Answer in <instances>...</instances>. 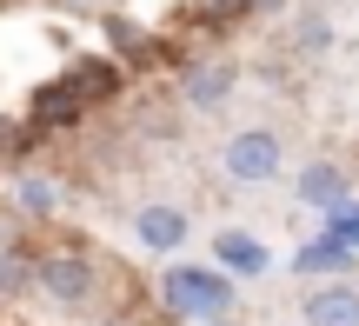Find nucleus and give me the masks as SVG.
<instances>
[{
	"label": "nucleus",
	"mask_w": 359,
	"mask_h": 326,
	"mask_svg": "<svg viewBox=\"0 0 359 326\" xmlns=\"http://www.w3.org/2000/svg\"><path fill=\"white\" fill-rule=\"evenodd\" d=\"M233 300H240V280L219 260L213 266H167V273H160V306H167L173 320H193V326L226 320Z\"/></svg>",
	"instance_id": "f257e3e1"
},
{
	"label": "nucleus",
	"mask_w": 359,
	"mask_h": 326,
	"mask_svg": "<svg viewBox=\"0 0 359 326\" xmlns=\"http://www.w3.org/2000/svg\"><path fill=\"white\" fill-rule=\"evenodd\" d=\"M40 293H47L60 313H80L100 293V253L87 240H60V247H40Z\"/></svg>",
	"instance_id": "f03ea898"
},
{
	"label": "nucleus",
	"mask_w": 359,
	"mask_h": 326,
	"mask_svg": "<svg viewBox=\"0 0 359 326\" xmlns=\"http://www.w3.org/2000/svg\"><path fill=\"white\" fill-rule=\"evenodd\" d=\"M280 160H286V147H280V133H273V127H246V133H233V140L219 147V173L240 180V186L280 180Z\"/></svg>",
	"instance_id": "7ed1b4c3"
},
{
	"label": "nucleus",
	"mask_w": 359,
	"mask_h": 326,
	"mask_svg": "<svg viewBox=\"0 0 359 326\" xmlns=\"http://www.w3.org/2000/svg\"><path fill=\"white\" fill-rule=\"evenodd\" d=\"M240 87V67L226 60V53H213V60H193L187 74H180V100L193 107V114H213L226 93Z\"/></svg>",
	"instance_id": "20e7f679"
},
{
	"label": "nucleus",
	"mask_w": 359,
	"mask_h": 326,
	"mask_svg": "<svg viewBox=\"0 0 359 326\" xmlns=\"http://www.w3.org/2000/svg\"><path fill=\"white\" fill-rule=\"evenodd\" d=\"M213 260L226 266L233 280H259V273H273V247L259 233H246V226H219L213 233Z\"/></svg>",
	"instance_id": "39448f33"
},
{
	"label": "nucleus",
	"mask_w": 359,
	"mask_h": 326,
	"mask_svg": "<svg viewBox=\"0 0 359 326\" xmlns=\"http://www.w3.org/2000/svg\"><path fill=\"white\" fill-rule=\"evenodd\" d=\"M353 266H359V247L339 240V233H326V226L293 253V273H306V280H346Z\"/></svg>",
	"instance_id": "423d86ee"
},
{
	"label": "nucleus",
	"mask_w": 359,
	"mask_h": 326,
	"mask_svg": "<svg viewBox=\"0 0 359 326\" xmlns=\"http://www.w3.org/2000/svg\"><path fill=\"white\" fill-rule=\"evenodd\" d=\"M133 233H140L147 253H180L187 247V213L167 207V200H147V207L133 213Z\"/></svg>",
	"instance_id": "0eeeda50"
},
{
	"label": "nucleus",
	"mask_w": 359,
	"mask_h": 326,
	"mask_svg": "<svg viewBox=\"0 0 359 326\" xmlns=\"http://www.w3.org/2000/svg\"><path fill=\"white\" fill-rule=\"evenodd\" d=\"M293 186H299V200H306L313 213H333V207H346V167H339V160H306Z\"/></svg>",
	"instance_id": "6e6552de"
},
{
	"label": "nucleus",
	"mask_w": 359,
	"mask_h": 326,
	"mask_svg": "<svg viewBox=\"0 0 359 326\" xmlns=\"http://www.w3.org/2000/svg\"><path fill=\"white\" fill-rule=\"evenodd\" d=\"M306 326H359V287H346V280H326V287L306 293Z\"/></svg>",
	"instance_id": "1a4fd4ad"
},
{
	"label": "nucleus",
	"mask_w": 359,
	"mask_h": 326,
	"mask_svg": "<svg viewBox=\"0 0 359 326\" xmlns=\"http://www.w3.org/2000/svg\"><path fill=\"white\" fill-rule=\"evenodd\" d=\"M27 293H40V253L27 240H7L0 247V300H27Z\"/></svg>",
	"instance_id": "9d476101"
},
{
	"label": "nucleus",
	"mask_w": 359,
	"mask_h": 326,
	"mask_svg": "<svg viewBox=\"0 0 359 326\" xmlns=\"http://www.w3.org/2000/svg\"><path fill=\"white\" fill-rule=\"evenodd\" d=\"M60 80L74 87V100H80V107H100V100H114V93H120V60H100V53H93V60L67 67Z\"/></svg>",
	"instance_id": "9b49d317"
},
{
	"label": "nucleus",
	"mask_w": 359,
	"mask_h": 326,
	"mask_svg": "<svg viewBox=\"0 0 359 326\" xmlns=\"http://www.w3.org/2000/svg\"><path fill=\"white\" fill-rule=\"evenodd\" d=\"M13 200H20L34 220H47V213H53V186L47 180H20V186H13Z\"/></svg>",
	"instance_id": "f8f14e48"
},
{
	"label": "nucleus",
	"mask_w": 359,
	"mask_h": 326,
	"mask_svg": "<svg viewBox=\"0 0 359 326\" xmlns=\"http://www.w3.org/2000/svg\"><path fill=\"white\" fill-rule=\"evenodd\" d=\"M246 7H266V0H200V13H206V20H240Z\"/></svg>",
	"instance_id": "ddd939ff"
},
{
	"label": "nucleus",
	"mask_w": 359,
	"mask_h": 326,
	"mask_svg": "<svg viewBox=\"0 0 359 326\" xmlns=\"http://www.w3.org/2000/svg\"><path fill=\"white\" fill-rule=\"evenodd\" d=\"M100 326H154V320L133 313V306H114V313H100Z\"/></svg>",
	"instance_id": "4468645a"
},
{
	"label": "nucleus",
	"mask_w": 359,
	"mask_h": 326,
	"mask_svg": "<svg viewBox=\"0 0 359 326\" xmlns=\"http://www.w3.org/2000/svg\"><path fill=\"white\" fill-rule=\"evenodd\" d=\"M13 147H20V127H13V120L0 114V160H13Z\"/></svg>",
	"instance_id": "2eb2a0df"
},
{
	"label": "nucleus",
	"mask_w": 359,
	"mask_h": 326,
	"mask_svg": "<svg viewBox=\"0 0 359 326\" xmlns=\"http://www.w3.org/2000/svg\"><path fill=\"white\" fill-rule=\"evenodd\" d=\"M299 47H306V53L326 47V20H306V27H299Z\"/></svg>",
	"instance_id": "dca6fc26"
},
{
	"label": "nucleus",
	"mask_w": 359,
	"mask_h": 326,
	"mask_svg": "<svg viewBox=\"0 0 359 326\" xmlns=\"http://www.w3.org/2000/svg\"><path fill=\"white\" fill-rule=\"evenodd\" d=\"M206 326H246V320H233V313H226V320H206Z\"/></svg>",
	"instance_id": "f3484780"
}]
</instances>
